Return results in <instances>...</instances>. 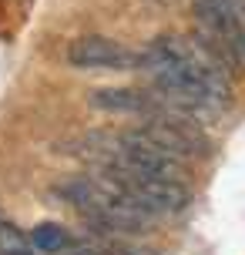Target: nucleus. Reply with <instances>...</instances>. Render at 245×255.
Instances as JSON below:
<instances>
[{"label": "nucleus", "mask_w": 245, "mask_h": 255, "mask_svg": "<svg viewBox=\"0 0 245 255\" xmlns=\"http://www.w3.org/2000/svg\"><path fill=\"white\" fill-rule=\"evenodd\" d=\"M0 255H34L30 239L13 225L10 218H7V222H0Z\"/></svg>", "instance_id": "nucleus-6"}, {"label": "nucleus", "mask_w": 245, "mask_h": 255, "mask_svg": "<svg viewBox=\"0 0 245 255\" xmlns=\"http://www.w3.org/2000/svg\"><path fill=\"white\" fill-rule=\"evenodd\" d=\"M195 20L202 27V47L212 51L225 67L245 71V17L242 0H192Z\"/></svg>", "instance_id": "nucleus-2"}, {"label": "nucleus", "mask_w": 245, "mask_h": 255, "mask_svg": "<svg viewBox=\"0 0 245 255\" xmlns=\"http://www.w3.org/2000/svg\"><path fill=\"white\" fill-rule=\"evenodd\" d=\"M67 64L81 71H138L141 51H131L121 40L91 34V37H78L67 47Z\"/></svg>", "instance_id": "nucleus-3"}, {"label": "nucleus", "mask_w": 245, "mask_h": 255, "mask_svg": "<svg viewBox=\"0 0 245 255\" xmlns=\"http://www.w3.org/2000/svg\"><path fill=\"white\" fill-rule=\"evenodd\" d=\"M0 222H7V215H3V208H0Z\"/></svg>", "instance_id": "nucleus-7"}, {"label": "nucleus", "mask_w": 245, "mask_h": 255, "mask_svg": "<svg viewBox=\"0 0 245 255\" xmlns=\"http://www.w3.org/2000/svg\"><path fill=\"white\" fill-rule=\"evenodd\" d=\"M30 239V249L40 255H64L71 245H74V239H71V232L61 229V225H54V222H44V225H37V229L27 235Z\"/></svg>", "instance_id": "nucleus-5"}, {"label": "nucleus", "mask_w": 245, "mask_h": 255, "mask_svg": "<svg viewBox=\"0 0 245 255\" xmlns=\"http://www.w3.org/2000/svg\"><path fill=\"white\" fill-rule=\"evenodd\" d=\"M88 101L98 111H108V115H134V118H151V115H161L168 108L155 91H141V88H98V91H91Z\"/></svg>", "instance_id": "nucleus-4"}, {"label": "nucleus", "mask_w": 245, "mask_h": 255, "mask_svg": "<svg viewBox=\"0 0 245 255\" xmlns=\"http://www.w3.org/2000/svg\"><path fill=\"white\" fill-rule=\"evenodd\" d=\"M141 71L151 74L158 98L188 118L222 111L232 101V84L222 71V61L202 44L155 37L141 47Z\"/></svg>", "instance_id": "nucleus-1"}, {"label": "nucleus", "mask_w": 245, "mask_h": 255, "mask_svg": "<svg viewBox=\"0 0 245 255\" xmlns=\"http://www.w3.org/2000/svg\"><path fill=\"white\" fill-rule=\"evenodd\" d=\"M242 10H245V0H242Z\"/></svg>", "instance_id": "nucleus-8"}]
</instances>
